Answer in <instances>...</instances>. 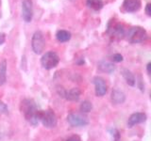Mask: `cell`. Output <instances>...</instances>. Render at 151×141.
Returning <instances> with one entry per match:
<instances>
[{
  "label": "cell",
  "mask_w": 151,
  "mask_h": 141,
  "mask_svg": "<svg viewBox=\"0 0 151 141\" xmlns=\"http://www.w3.org/2000/svg\"><path fill=\"white\" fill-rule=\"evenodd\" d=\"M20 110L25 116L26 120L29 121L31 124L36 125L39 122V120H38V111H39V109L37 108L36 103L31 99H25L21 102Z\"/></svg>",
  "instance_id": "cell-1"
},
{
  "label": "cell",
  "mask_w": 151,
  "mask_h": 141,
  "mask_svg": "<svg viewBox=\"0 0 151 141\" xmlns=\"http://www.w3.org/2000/svg\"><path fill=\"white\" fill-rule=\"evenodd\" d=\"M98 69L103 73H112L115 70V65L112 62H110V61L102 60L98 63Z\"/></svg>",
  "instance_id": "cell-14"
},
{
  "label": "cell",
  "mask_w": 151,
  "mask_h": 141,
  "mask_svg": "<svg viewBox=\"0 0 151 141\" xmlns=\"http://www.w3.org/2000/svg\"><path fill=\"white\" fill-rule=\"evenodd\" d=\"M86 5L88 8L92 9L93 11H98L103 8L104 2L103 0H86Z\"/></svg>",
  "instance_id": "cell-17"
},
{
  "label": "cell",
  "mask_w": 151,
  "mask_h": 141,
  "mask_svg": "<svg viewBox=\"0 0 151 141\" xmlns=\"http://www.w3.org/2000/svg\"><path fill=\"white\" fill-rule=\"evenodd\" d=\"M111 135L113 136V140H114V141H118V140H119L120 135H119V132H118L116 129L111 130Z\"/></svg>",
  "instance_id": "cell-21"
},
{
  "label": "cell",
  "mask_w": 151,
  "mask_h": 141,
  "mask_svg": "<svg viewBox=\"0 0 151 141\" xmlns=\"http://www.w3.org/2000/svg\"><path fill=\"white\" fill-rule=\"evenodd\" d=\"M8 113V107L4 103L0 102V114H7Z\"/></svg>",
  "instance_id": "cell-20"
},
{
  "label": "cell",
  "mask_w": 151,
  "mask_h": 141,
  "mask_svg": "<svg viewBox=\"0 0 151 141\" xmlns=\"http://www.w3.org/2000/svg\"><path fill=\"white\" fill-rule=\"evenodd\" d=\"M92 109H93V105L89 101H84L80 105V111L83 113H89Z\"/></svg>",
  "instance_id": "cell-19"
},
{
  "label": "cell",
  "mask_w": 151,
  "mask_h": 141,
  "mask_svg": "<svg viewBox=\"0 0 151 141\" xmlns=\"http://www.w3.org/2000/svg\"><path fill=\"white\" fill-rule=\"evenodd\" d=\"M127 41L130 43H141L147 40V32L142 26H133L125 35Z\"/></svg>",
  "instance_id": "cell-2"
},
{
  "label": "cell",
  "mask_w": 151,
  "mask_h": 141,
  "mask_svg": "<svg viewBox=\"0 0 151 141\" xmlns=\"http://www.w3.org/2000/svg\"><path fill=\"white\" fill-rule=\"evenodd\" d=\"M108 32H111V35L113 38H117V39H122L126 35L125 28L121 24H115L111 28H109Z\"/></svg>",
  "instance_id": "cell-11"
},
{
  "label": "cell",
  "mask_w": 151,
  "mask_h": 141,
  "mask_svg": "<svg viewBox=\"0 0 151 141\" xmlns=\"http://www.w3.org/2000/svg\"><path fill=\"white\" fill-rule=\"evenodd\" d=\"M7 81V61L2 60V62L0 63V86L6 83Z\"/></svg>",
  "instance_id": "cell-18"
},
{
  "label": "cell",
  "mask_w": 151,
  "mask_h": 141,
  "mask_svg": "<svg viewBox=\"0 0 151 141\" xmlns=\"http://www.w3.org/2000/svg\"><path fill=\"white\" fill-rule=\"evenodd\" d=\"M66 141H81V139H80L78 135H72V136H70Z\"/></svg>",
  "instance_id": "cell-24"
},
{
  "label": "cell",
  "mask_w": 151,
  "mask_h": 141,
  "mask_svg": "<svg viewBox=\"0 0 151 141\" xmlns=\"http://www.w3.org/2000/svg\"><path fill=\"white\" fill-rule=\"evenodd\" d=\"M22 18L26 23H30L33 18L32 0H23L22 2Z\"/></svg>",
  "instance_id": "cell-7"
},
{
  "label": "cell",
  "mask_w": 151,
  "mask_h": 141,
  "mask_svg": "<svg viewBox=\"0 0 151 141\" xmlns=\"http://www.w3.org/2000/svg\"><path fill=\"white\" fill-rule=\"evenodd\" d=\"M0 7H1V0H0Z\"/></svg>",
  "instance_id": "cell-28"
},
{
  "label": "cell",
  "mask_w": 151,
  "mask_h": 141,
  "mask_svg": "<svg viewBox=\"0 0 151 141\" xmlns=\"http://www.w3.org/2000/svg\"><path fill=\"white\" fill-rule=\"evenodd\" d=\"M38 120L46 128H53L57 125V117L50 109L38 111Z\"/></svg>",
  "instance_id": "cell-3"
},
{
  "label": "cell",
  "mask_w": 151,
  "mask_h": 141,
  "mask_svg": "<svg viewBox=\"0 0 151 141\" xmlns=\"http://www.w3.org/2000/svg\"><path fill=\"white\" fill-rule=\"evenodd\" d=\"M146 120V115L145 113H142V112H137L132 114L129 118V120H127V127H133L136 124H139V123H143Z\"/></svg>",
  "instance_id": "cell-10"
},
{
  "label": "cell",
  "mask_w": 151,
  "mask_h": 141,
  "mask_svg": "<svg viewBox=\"0 0 151 141\" xmlns=\"http://www.w3.org/2000/svg\"><path fill=\"white\" fill-rule=\"evenodd\" d=\"M150 7H151V4L150 3H147L145 6V13L147 16H151V11H150Z\"/></svg>",
  "instance_id": "cell-25"
},
{
  "label": "cell",
  "mask_w": 151,
  "mask_h": 141,
  "mask_svg": "<svg viewBox=\"0 0 151 141\" xmlns=\"http://www.w3.org/2000/svg\"><path fill=\"white\" fill-rule=\"evenodd\" d=\"M68 123L73 127H82L89 124V120L87 117L78 113H71L67 117Z\"/></svg>",
  "instance_id": "cell-6"
},
{
  "label": "cell",
  "mask_w": 151,
  "mask_h": 141,
  "mask_svg": "<svg viewBox=\"0 0 151 141\" xmlns=\"http://www.w3.org/2000/svg\"><path fill=\"white\" fill-rule=\"evenodd\" d=\"M112 60L114 61V62H121L123 61V56L120 55V54H115L112 56Z\"/></svg>",
  "instance_id": "cell-22"
},
{
  "label": "cell",
  "mask_w": 151,
  "mask_h": 141,
  "mask_svg": "<svg viewBox=\"0 0 151 141\" xmlns=\"http://www.w3.org/2000/svg\"><path fill=\"white\" fill-rule=\"evenodd\" d=\"M93 82L94 84V87H96V96L102 97L107 93V83L104 80V78L100 76H96L94 77Z\"/></svg>",
  "instance_id": "cell-8"
},
{
  "label": "cell",
  "mask_w": 151,
  "mask_h": 141,
  "mask_svg": "<svg viewBox=\"0 0 151 141\" xmlns=\"http://www.w3.org/2000/svg\"><path fill=\"white\" fill-rule=\"evenodd\" d=\"M80 94H81V91H80L78 88H73L69 89V90H65L63 98L66 99L67 101L78 102L79 100Z\"/></svg>",
  "instance_id": "cell-12"
},
{
  "label": "cell",
  "mask_w": 151,
  "mask_h": 141,
  "mask_svg": "<svg viewBox=\"0 0 151 141\" xmlns=\"http://www.w3.org/2000/svg\"><path fill=\"white\" fill-rule=\"evenodd\" d=\"M60 62V58L56 52L49 51L42 56L41 58V64L42 66L46 70H51L56 68Z\"/></svg>",
  "instance_id": "cell-4"
},
{
  "label": "cell",
  "mask_w": 151,
  "mask_h": 141,
  "mask_svg": "<svg viewBox=\"0 0 151 141\" xmlns=\"http://www.w3.org/2000/svg\"><path fill=\"white\" fill-rule=\"evenodd\" d=\"M122 6H123V9L126 12L132 13L140 11L142 2L141 0H124Z\"/></svg>",
  "instance_id": "cell-9"
},
{
  "label": "cell",
  "mask_w": 151,
  "mask_h": 141,
  "mask_svg": "<svg viewBox=\"0 0 151 141\" xmlns=\"http://www.w3.org/2000/svg\"><path fill=\"white\" fill-rule=\"evenodd\" d=\"M121 73H122L123 77H124V79L126 80V82H127V85H129V86H131V87L135 86V83H136L135 77H134L133 73H132L129 70L123 69Z\"/></svg>",
  "instance_id": "cell-15"
},
{
  "label": "cell",
  "mask_w": 151,
  "mask_h": 141,
  "mask_svg": "<svg viewBox=\"0 0 151 141\" xmlns=\"http://www.w3.org/2000/svg\"><path fill=\"white\" fill-rule=\"evenodd\" d=\"M138 84H139V88L141 89L142 91H145V85H144V82H143V80H142V77L141 76H139Z\"/></svg>",
  "instance_id": "cell-23"
},
{
  "label": "cell",
  "mask_w": 151,
  "mask_h": 141,
  "mask_svg": "<svg viewBox=\"0 0 151 141\" xmlns=\"http://www.w3.org/2000/svg\"><path fill=\"white\" fill-rule=\"evenodd\" d=\"M31 47H32V51L36 55H40L44 52L45 47V41L42 31L37 30L34 32L31 39Z\"/></svg>",
  "instance_id": "cell-5"
},
{
  "label": "cell",
  "mask_w": 151,
  "mask_h": 141,
  "mask_svg": "<svg viewBox=\"0 0 151 141\" xmlns=\"http://www.w3.org/2000/svg\"><path fill=\"white\" fill-rule=\"evenodd\" d=\"M111 99L113 103H115V105H121V103H123L126 101V95L121 90L113 89L111 95Z\"/></svg>",
  "instance_id": "cell-13"
},
{
  "label": "cell",
  "mask_w": 151,
  "mask_h": 141,
  "mask_svg": "<svg viewBox=\"0 0 151 141\" xmlns=\"http://www.w3.org/2000/svg\"><path fill=\"white\" fill-rule=\"evenodd\" d=\"M71 37H72V34L67 31V30H63V29H60L58 32L56 33V39L58 41L60 42H66L70 41Z\"/></svg>",
  "instance_id": "cell-16"
},
{
  "label": "cell",
  "mask_w": 151,
  "mask_h": 141,
  "mask_svg": "<svg viewBox=\"0 0 151 141\" xmlns=\"http://www.w3.org/2000/svg\"><path fill=\"white\" fill-rule=\"evenodd\" d=\"M5 41H6V35H5V33H0V45L3 44Z\"/></svg>",
  "instance_id": "cell-26"
},
{
  "label": "cell",
  "mask_w": 151,
  "mask_h": 141,
  "mask_svg": "<svg viewBox=\"0 0 151 141\" xmlns=\"http://www.w3.org/2000/svg\"><path fill=\"white\" fill-rule=\"evenodd\" d=\"M150 67H151V63L148 62L147 65H146V70H147V73H148V74L151 73V72H150Z\"/></svg>",
  "instance_id": "cell-27"
}]
</instances>
